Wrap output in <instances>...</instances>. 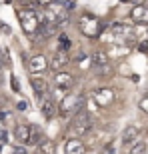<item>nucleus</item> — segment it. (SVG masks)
<instances>
[{"label": "nucleus", "mask_w": 148, "mask_h": 154, "mask_svg": "<svg viewBox=\"0 0 148 154\" xmlns=\"http://www.w3.org/2000/svg\"><path fill=\"white\" fill-rule=\"evenodd\" d=\"M82 104H84V98L80 94H68L62 102L58 104V114L62 118H70V116H76L82 110Z\"/></svg>", "instance_id": "nucleus-1"}, {"label": "nucleus", "mask_w": 148, "mask_h": 154, "mask_svg": "<svg viewBox=\"0 0 148 154\" xmlns=\"http://www.w3.org/2000/svg\"><path fill=\"white\" fill-rule=\"evenodd\" d=\"M18 18H20V24H22V30L26 32V34L34 36L38 34L40 30V18L38 14H36V10H30V8H20L18 10Z\"/></svg>", "instance_id": "nucleus-2"}, {"label": "nucleus", "mask_w": 148, "mask_h": 154, "mask_svg": "<svg viewBox=\"0 0 148 154\" xmlns=\"http://www.w3.org/2000/svg\"><path fill=\"white\" fill-rule=\"evenodd\" d=\"M92 130V116L86 112L84 108L80 110L78 114L72 118V124H70V132L76 134V136H84Z\"/></svg>", "instance_id": "nucleus-3"}, {"label": "nucleus", "mask_w": 148, "mask_h": 154, "mask_svg": "<svg viewBox=\"0 0 148 154\" xmlns=\"http://www.w3.org/2000/svg\"><path fill=\"white\" fill-rule=\"evenodd\" d=\"M44 8H46V20L52 22L54 26H60V24L66 22V18H68V10H66L60 2H52V4L44 6Z\"/></svg>", "instance_id": "nucleus-4"}, {"label": "nucleus", "mask_w": 148, "mask_h": 154, "mask_svg": "<svg viewBox=\"0 0 148 154\" xmlns=\"http://www.w3.org/2000/svg\"><path fill=\"white\" fill-rule=\"evenodd\" d=\"M80 32H82L84 36H88V38L98 36V32H100V22H98V18H94L92 14L82 16V20H80Z\"/></svg>", "instance_id": "nucleus-5"}, {"label": "nucleus", "mask_w": 148, "mask_h": 154, "mask_svg": "<svg viewBox=\"0 0 148 154\" xmlns=\"http://www.w3.org/2000/svg\"><path fill=\"white\" fill-rule=\"evenodd\" d=\"M92 100L100 106H108V104L114 102V90L112 88H106V86H100L92 92Z\"/></svg>", "instance_id": "nucleus-6"}, {"label": "nucleus", "mask_w": 148, "mask_h": 154, "mask_svg": "<svg viewBox=\"0 0 148 154\" xmlns=\"http://www.w3.org/2000/svg\"><path fill=\"white\" fill-rule=\"evenodd\" d=\"M48 60H46L44 54H32V56L28 58V70H30V74L36 76L40 74V72H44L46 68H48Z\"/></svg>", "instance_id": "nucleus-7"}, {"label": "nucleus", "mask_w": 148, "mask_h": 154, "mask_svg": "<svg viewBox=\"0 0 148 154\" xmlns=\"http://www.w3.org/2000/svg\"><path fill=\"white\" fill-rule=\"evenodd\" d=\"M68 64H70L68 52L56 50V54H52V58H50V68H52V70H56V72H62V70L66 68Z\"/></svg>", "instance_id": "nucleus-8"}, {"label": "nucleus", "mask_w": 148, "mask_h": 154, "mask_svg": "<svg viewBox=\"0 0 148 154\" xmlns=\"http://www.w3.org/2000/svg\"><path fill=\"white\" fill-rule=\"evenodd\" d=\"M30 86H32L34 94L40 98V100L48 94V82H46L44 78H40V76H30Z\"/></svg>", "instance_id": "nucleus-9"}, {"label": "nucleus", "mask_w": 148, "mask_h": 154, "mask_svg": "<svg viewBox=\"0 0 148 154\" xmlns=\"http://www.w3.org/2000/svg\"><path fill=\"white\" fill-rule=\"evenodd\" d=\"M30 134H32V126L28 124H18L14 128V138L18 144H30Z\"/></svg>", "instance_id": "nucleus-10"}, {"label": "nucleus", "mask_w": 148, "mask_h": 154, "mask_svg": "<svg viewBox=\"0 0 148 154\" xmlns=\"http://www.w3.org/2000/svg\"><path fill=\"white\" fill-rule=\"evenodd\" d=\"M54 84H56L58 88L70 90V88H72V84H74V76L70 74V72H66V70L56 72V74H54Z\"/></svg>", "instance_id": "nucleus-11"}, {"label": "nucleus", "mask_w": 148, "mask_h": 154, "mask_svg": "<svg viewBox=\"0 0 148 154\" xmlns=\"http://www.w3.org/2000/svg\"><path fill=\"white\" fill-rule=\"evenodd\" d=\"M130 18L138 24H148V6H134L130 10Z\"/></svg>", "instance_id": "nucleus-12"}, {"label": "nucleus", "mask_w": 148, "mask_h": 154, "mask_svg": "<svg viewBox=\"0 0 148 154\" xmlns=\"http://www.w3.org/2000/svg\"><path fill=\"white\" fill-rule=\"evenodd\" d=\"M40 108H42V114H44V118H48V120L54 118V114H56V102H54L50 96H44V98H42Z\"/></svg>", "instance_id": "nucleus-13"}, {"label": "nucleus", "mask_w": 148, "mask_h": 154, "mask_svg": "<svg viewBox=\"0 0 148 154\" xmlns=\"http://www.w3.org/2000/svg\"><path fill=\"white\" fill-rule=\"evenodd\" d=\"M64 150H66V154H84V146L78 138H70L64 146Z\"/></svg>", "instance_id": "nucleus-14"}, {"label": "nucleus", "mask_w": 148, "mask_h": 154, "mask_svg": "<svg viewBox=\"0 0 148 154\" xmlns=\"http://www.w3.org/2000/svg\"><path fill=\"white\" fill-rule=\"evenodd\" d=\"M138 132H140V130H138V126H134V124L128 126V128L124 130V134H122V142L128 146L132 140H136V138H138Z\"/></svg>", "instance_id": "nucleus-15"}, {"label": "nucleus", "mask_w": 148, "mask_h": 154, "mask_svg": "<svg viewBox=\"0 0 148 154\" xmlns=\"http://www.w3.org/2000/svg\"><path fill=\"white\" fill-rule=\"evenodd\" d=\"M128 154H148V144L144 140H136V142L130 146Z\"/></svg>", "instance_id": "nucleus-16"}, {"label": "nucleus", "mask_w": 148, "mask_h": 154, "mask_svg": "<svg viewBox=\"0 0 148 154\" xmlns=\"http://www.w3.org/2000/svg\"><path fill=\"white\" fill-rule=\"evenodd\" d=\"M38 150H40V154H56V144L52 140H42L38 144Z\"/></svg>", "instance_id": "nucleus-17"}, {"label": "nucleus", "mask_w": 148, "mask_h": 154, "mask_svg": "<svg viewBox=\"0 0 148 154\" xmlns=\"http://www.w3.org/2000/svg\"><path fill=\"white\" fill-rule=\"evenodd\" d=\"M92 62L96 64V66H104V64H108V58L104 52H94L92 54Z\"/></svg>", "instance_id": "nucleus-18"}, {"label": "nucleus", "mask_w": 148, "mask_h": 154, "mask_svg": "<svg viewBox=\"0 0 148 154\" xmlns=\"http://www.w3.org/2000/svg\"><path fill=\"white\" fill-rule=\"evenodd\" d=\"M42 142V130L38 126H32V134H30V144H40Z\"/></svg>", "instance_id": "nucleus-19"}, {"label": "nucleus", "mask_w": 148, "mask_h": 154, "mask_svg": "<svg viewBox=\"0 0 148 154\" xmlns=\"http://www.w3.org/2000/svg\"><path fill=\"white\" fill-rule=\"evenodd\" d=\"M68 48H70V38L66 34H60L58 36V50L68 52Z\"/></svg>", "instance_id": "nucleus-20"}, {"label": "nucleus", "mask_w": 148, "mask_h": 154, "mask_svg": "<svg viewBox=\"0 0 148 154\" xmlns=\"http://www.w3.org/2000/svg\"><path fill=\"white\" fill-rule=\"evenodd\" d=\"M110 74H112V72H110V66H108V64L98 66V76H104V78H106V76H110Z\"/></svg>", "instance_id": "nucleus-21"}, {"label": "nucleus", "mask_w": 148, "mask_h": 154, "mask_svg": "<svg viewBox=\"0 0 148 154\" xmlns=\"http://www.w3.org/2000/svg\"><path fill=\"white\" fill-rule=\"evenodd\" d=\"M10 80H12V90H14V92H20V82H18V78L12 74Z\"/></svg>", "instance_id": "nucleus-22"}, {"label": "nucleus", "mask_w": 148, "mask_h": 154, "mask_svg": "<svg viewBox=\"0 0 148 154\" xmlns=\"http://www.w3.org/2000/svg\"><path fill=\"white\" fill-rule=\"evenodd\" d=\"M6 140H8V132H6V130H4V128H2V126H0V142L4 144V142H6Z\"/></svg>", "instance_id": "nucleus-23"}, {"label": "nucleus", "mask_w": 148, "mask_h": 154, "mask_svg": "<svg viewBox=\"0 0 148 154\" xmlns=\"http://www.w3.org/2000/svg\"><path fill=\"white\" fill-rule=\"evenodd\" d=\"M140 108H142L144 112H146V114H148V96H144L142 100H140Z\"/></svg>", "instance_id": "nucleus-24"}, {"label": "nucleus", "mask_w": 148, "mask_h": 154, "mask_svg": "<svg viewBox=\"0 0 148 154\" xmlns=\"http://www.w3.org/2000/svg\"><path fill=\"white\" fill-rule=\"evenodd\" d=\"M12 154H28V150L24 148V146H16V148H14V152Z\"/></svg>", "instance_id": "nucleus-25"}, {"label": "nucleus", "mask_w": 148, "mask_h": 154, "mask_svg": "<svg viewBox=\"0 0 148 154\" xmlns=\"http://www.w3.org/2000/svg\"><path fill=\"white\" fill-rule=\"evenodd\" d=\"M138 50H140V52H148V40H146V42H140V44H138Z\"/></svg>", "instance_id": "nucleus-26"}, {"label": "nucleus", "mask_w": 148, "mask_h": 154, "mask_svg": "<svg viewBox=\"0 0 148 154\" xmlns=\"http://www.w3.org/2000/svg\"><path fill=\"white\" fill-rule=\"evenodd\" d=\"M8 112H6V110H0V122H6V120H8Z\"/></svg>", "instance_id": "nucleus-27"}, {"label": "nucleus", "mask_w": 148, "mask_h": 154, "mask_svg": "<svg viewBox=\"0 0 148 154\" xmlns=\"http://www.w3.org/2000/svg\"><path fill=\"white\" fill-rule=\"evenodd\" d=\"M38 4H42V6H48V4H52V2H56V0H36Z\"/></svg>", "instance_id": "nucleus-28"}, {"label": "nucleus", "mask_w": 148, "mask_h": 154, "mask_svg": "<svg viewBox=\"0 0 148 154\" xmlns=\"http://www.w3.org/2000/svg\"><path fill=\"white\" fill-rule=\"evenodd\" d=\"M18 110H26V102H24V100L18 102Z\"/></svg>", "instance_id": "nucleus-29"}, {"label": "nucleus", "mask_w": 148, "mask_h": 154, "mask_svg": "<svg viewBox=\"0 0 148 154\" xmlns=\"http://www.w3.org/2000/svg\"><path fill=\"white\" fill-rule=\"evenodd\" d=\"M22 2H24V4H26V2H30V0H22Z\"/></svg>", "instance_id": "nucleus-30"}, {"label": "nucleus", "mask_w": 148, "mask_h": 154, "mask_svg": "<svg viewBox=\"0 0 148 154\" xmlns=\"http://www.w3.org/2000/svg\"><path fill=\"white\" fill-rule=\"evenodd\" d=\"M144 6H148V0H146V2H144Z\"/></svg>", "instance_id": "nucleus-31"}]
</instances>
